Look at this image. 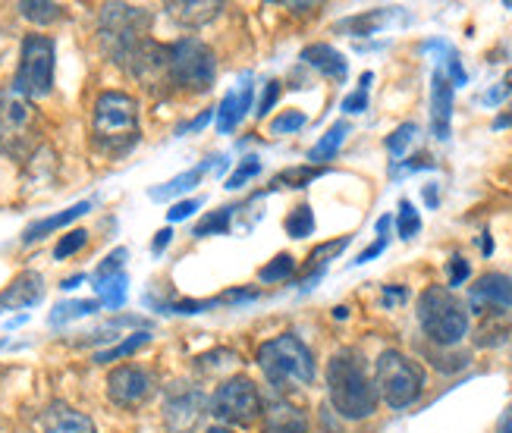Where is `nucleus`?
Segmentation results:
<instances>
[{
  "label": "nucleus",
  "instance_id": "de8ad7c7",
  "mask_svg": "<svg viewBox=\"0 0 512 433\" xmlns=\"http://www.w3.org/2000/svg\"><path fill=\"white\" fill-rule=\"evenodd\" d=\"M425 201L431 204V208H437V189H434V186H428V189H425Z\"/></svg>",
  "mask_w": 512,
  "mask_h": 433
},
{
  "label": "nucleus",
  "instance_id": "f257e3e1",
  "mask_svg": "<svg viewBox=\"0 0 512 433\" xmlns=\"http://www.w3.org/2000/svg\"><path fill=\"white\" fill-rule=\"evenodd\" d=\"M327 390L330 402L346 421H365L377 412V386L365 371L359 352L343 349L327 364Z\"/></svg>",
  "mask_w": 512,
  "mask_h": 433
},
{
  "label": "nucleus",
  "instance_id": "c9c22d12",
  "mask_svg": "<svg viewBox=\"0 0 512 433\" xmlns=\"http://www.w3.org/2000/svg\"><path fill=\"white\" fill-rule=\"evenodd\" d=\"M261 173V164H258V157H246V161L239 164V170L227 179V189H242L252 176Z\"/></svg>",
  "mask_w": 512,
  "mask_h": 433
},
{
  "label": "nucleus",
  "instance_id": "f3484780",
  "mask_svg": "<svg viewBox=\"0 0 512 433\" xmlns=\"http://www.w3.org/2000/svg\"><path fill=\"white\" fill-rule=\"evenodd\" d=\"M302 60L308 66H315V70L327 79H337L343 82L346 73H349V66H346V57L337 51V48H330V44H308V48L302 51Z\"/></svg>",
  "mask_w": 512,
  "mask_h": 433
},
{
  "label": "nucleus",
  "instance_id": "4c0bfd02",
  "mask_svg": "<svg viewBox=\"0 0 512 433\" xmlns=\"http://www.w3.org/2000/svg\"><path fill=\"white\" fill-rule=\"evenodd\" d=\"M302 126H305V113H302V110H289V113H283V117H277V120L271 123L274 132H296V129H302Z\"/></svg>",
  "mask_w": 512,
  "mask_h": 433
},
{
  "label": "nucleus",
  "instance_id": "ddd939ff",
  "mask_svg": "<svg viewBox=\"0 0 512 433\" xmlns=\"http://www.w3.org/2000/svg\"><path fill=\"white\" fill-rule=\"evenodd\" d=\"M44 295V277L38 270H22L19 277L10 280V286L0 292V308L19 311V308H32L41 302Z\"/></svg>",
  "mask_w": 512,
  "mask_h": 433
},
{
  "label": "nucleus",
  "instance_id": "2eb2a0df",
  "mask_svg": "<svg viewBox=\"0 0 512 433\" xmlns=\"http://www.w3.org/2000/svg\"><path fill=\"white\" fill-rule=\"evenodd\" d=\"M450 120H453V82L437 70L431 76V123L437 139H450Z\"/></svg>",
  "mask_w": 512,
  "mask_h": 433
},
{
  "label": "nucleus",
  "instance_id": "c756f323",
  "mask_svg": "<svg viewBox=\"0 0 512 433\" xmlns=\"http://www.w3.org/2000/svg\"><path fill=\"white\" fill-rule=\"evenodd\" d=\"M396 226H399V236H403L406 242L409 239H415L418 236V230H421V217H418V211L412 208V201H399V214H396Z\"/></svg>",
  "mask_w": 512,
  "mask_h": 433
},
{
  "label": "nucleus",
  "instance_id": "4468645a",
  "mask_svg": "<svg viewBox=\"0 0 512 433\" xmlns=\"http://www.w3.org/2000/svg\"><path fill=\"white\" fill-rule=\"evenodd\" d=\"M38 427H41V433H98L92 418L76 412L70 405H63V402H54L44 408L38 418Z\"/></svg>",
  "mask_w": 512,
  "mask_h": 433
},
{
  "label": "nucleus",
  "instance_id": "cd10ccee",
  "mask_svg": "<svg viewBox=\"0 0 512 433\" xmlns=\"http://www.w3.org/2000/svg\"><path fill=\"white\" fill-rule=\"evenodd\" d=\"M311 230H315V214H311L308 204H299V208H293V214L286 217V233L293 239H305L311 236Z\"/></svg>",
  "mask_w": 512,
  "mask_h": 433
},
{
  "label": "nucleus",
  "instance_id": "473e14b6",
  "mask_svg": "<svg viewBox=\"0 0 512 433\" xmlns=\"http://www.w3.org/2000/svg\"><path fill=\"white\" fill-rule=\"evenodd\" d=\"M415 132H418V126H415V123H403L399 129H393V135L387 139L390 154H393V157H403V151H406V148H409V142L415 139Z\"/></svg>",
  "mask_w": 512,
  "mask_h": 433
},
{
  "label": "nucleus",
  "instance_id": "e433bc0d",
  "mask_svg": "<svg viewBox=\"0 0 512 433\" xmlns=\"http://www.w3.org/2000/svg\"><path fill=\"white\" fill-rule=\"evenodd\" d=\"M321 176V170L318 167H305V170H286L277 182H274V186H280V182H289V186H293V189H302L305 186V182H311V179H318Z\"/></svg>",
  "mask_w": 512,
  "mask_h": 433
},
{
  "label": "nucleus",
  "instance_id": "6ab92c4d",
  "mask_svg": "<svg viewBox=\"0 0 512 433\" xmlns=\"http://www.w3.org/2000/svg\"><path fill=\"white\" fill-rule=\"evenodd\" d=\"M305 430H308V421L296 405L274 402L271 408H267L264 433H305Z\"/></svg>",
  "mask_w": 512,
  "mask_h": 433
},
{
  "label": "nucleus",
  "instance_id": "4be33fe9",
  "mask_svg": "<svg viewBox=\"0 0 512 433\" xmlns=\"http://www.w3.org/2000/svg\"><path fill=\"white\" fill-rule=\"evenodd\" d=\"M346 135H349V123H333L330 129H327V135H321V142L308 151V161L311 164H324V161H330V157H337V151H340V145L346 142Z\"/></svg>",
  "mask_w": 512,
  "mask_h": 433
},
{
  "label": "nucleus",
  "instance_id": "72a5a7b5",
  "mask_svg": "<svg viewBox=\"0 0 512 433\" xmlns=\"http://www.w3.org/2000/svg\"><path fill=\"white\" fill-rule=\"evenodd\" d=\"M126 248H117V252H110L107 258H104V264L95 270V283H104V280H110V277H117V273H123V261H126Z\"/></svg>",
  "mask_w": 512,
  "mask_h": 433
},
{
  "label": "nucleus",
  "instance_id": "c85d7f7f",
  "mask_svg": "<svg viewBox=\"0 0 512 433\" xmlns=\"http://www.w3.org/2000/svg\"><path fill=\"white\" fill-rule=\"evenodd\" d=\"M293 270H296V261L293 258H289V255H277L271 264L258 270V280L261 283H280L286 277H293Z\"/></svg>",
  "mask_w": 512,
  "mask_h": 433
},
{
  "label": "nucleus",
  "instance_id": "37998d69",
  "mask_svg": "<svg viewBox=\"0 0 512 433\" xmlns=\"http://www.w3.org/2000/svg\"><path fill=\"white\" fill-rule=\"evenodd\" d=\"M170 239H173V233H170V226H164V230L154 236V242H151V248L154 252H164V248L170 245Z\"/></svg>",
  "mask_w": 512,
  "mask_h": 433
},
{
  "label": "nucleus",
  "instance_id": "c03bdc74",
  "mask_svg": "<svg viewBox=\"0 0 512 433\" xmlns=\"http://www.w3.org/2000/svg\"><path fill=\"white\" fill-rule=\"evenodd\" d=\"M497 433H512V402H509V408H506L500 424H497Z\"/></svg>",
  "mask_w": 512,
  "mask_h": 433
},
{
  "label": "nucleus",
  "instance_id": "58836bf2",
  "mask_svg": "<svg viewBox=\"0 0 512 433\" xmlns=\"http://www.w3.org/2000/svg\"><path fill=\"white\" fill-rule=\"evenodd\" d=\"M469 261H465V258H450V286H462L465 280H469Z\"/></svg>",
  "mask_w": 512,
  "mask_h": 433
},
{
  "label": "nucleus",
  "instance_id": "9b49d317",
  "mask_svg": "<svg viewBox=\"0 0 512 433\" xmlns=\"http://www.w3.org/2000/svg\"><path fill=\"white\" fill-rule=\"evenodd\" d=\"M469 305L478 317H500L512 308V280L503 273H484L469 289Z\"/></svg>",
  "mask_w": 512,
  "mask_h": 433
},
{
  "label": "nucleus",
  "instance_id": "9d476101",
  "mask_svg": "<svg viewBox=\"0 0 512 433\" xmlns=\"http://www.w3.org/2000/svg\"><path fill=\"white\" fill-rule=\"evenodd\" d=\"M211 415L236 427L252 424L261 415L258 386L249 377H233L224 386H217V393L211 399Z\"/></svg>",
  "mask_w": 512,
  "mask_h": 433
},
{
  "label": "nucleus",
  "instance_id": "09e8293b",
  "mask_svg": "<svg viewBox=\"0 0 512 433\" xmlns=\"http://www.w3.org/2000/svg\"><path fill=\"white\" fill-rule=\"evenodd\" d=\"M208 120H211V110H205V113H202V117H198V120L192 123V132H195V129H202V126H205Z\"/></svg>",
  "mask_w": 512,
  "mask_h": 433
},
{
  "label": "nucleus",
  "instance_id": "a211bd4d",
  "mask_svg": "<svg viewBox=\"0 0 512 433\" xmlns=\"http://www.w3.org/2000/svg\"><path fill=\"white\" fill-rule=\"evenodd\" d=\"M88 211H92V201H79V204H73V208H66V211H60V214H54V217H44V220L32 223L29 230L22 233V242L32 245V242H38V239H44V236H51L54 230H63L66 223L79 220V217L88 214Z\"/></svg>",
  "mask_w": 512,
  "mask_h": 433
},
{
  "label": "nucleus",
  "instance_id": "f704fd0d",
  "mask_svg": "<svg viewBox=\"0 0 512 433\" xmlns=\"http://www.w3.org/2000/svg\"><path fill=\"white\" fill-rule=\"evenodd\" d=\"M371 82H374V76H371V73H362L359 91H355V95H349V98L343 101V110H346V113H362V110H368V88H371Z\"/></svg>",
  "mask_w": 512,
  "mask_h": 433
},
{
  "label": "nucleus",
  "instance_id": "ea45409f",
  "mask_svg": "<svg viewBox=\"0 0 512 433\" xmlns=\"http://www.w3.org/2000/svg\"><path fill=\"white\" fill-rule=\"evenodd\" d=\"M198 204H202L198 198H195V201H176L173 208L167 211V220H170V223H176V220H186L192 211H198Z\"/></svg>",
  "mask_w": 512,
  "mask_h": 433
},
{
  "label": "nucleus",
  "instance_id": "0eeeda50",
  "mask_svg": "<svg viewBox=\"0 0 512 433\" xmlns=\"http://www.w3.org/2000/svg\"><path fill=\"white\" fill-rule=\"evenodd\" d=\"M54 88V41L48 35H26L19 48V70L13 79V91L22 98H44Z\"/></svg>",
  "mask_w": 512,
  "mask_h": 433
},
{
  "label": "nucleus",
  "instance_id": "423d86ee",
  "mask_svg": "<svg viewBox=\"0 0 512 433\" xmlns=\"http://www.w3.org/2000/svg\"><path fill=\"white\" fill-rule=\"evenodd\" d=\"M38 142V110L19 91H0V151L10 157H26Z\"/></svg>",
  "mask_w": 512,
  "mask_h": 433
},
{
  "label": "nucleus",
  "instance_id": "a878e982",
  "mask_svg": "<svg viewBox=\"0 0 512 433\" xmlns=\"http://www.w3.org/2000/svg\"><path fill=\"white\" fill-rule=\"evenodd\" d=\"M98 308H101V302H95V299L63 302V305H57V308H54V314H51V324L57 327V324H66V321H76V317H85V314H95Z\"/></svg>",
  "mask_w": 512,
  "mask_h": 433
},
{
  "label": "nucleus",
  "instance_id": "412c9836",
  "mask_svg": "<svg viewBox=\"0 0 512 433\" xmlns=\"http://www.w3.org/2000/svg\"><path fill=\"white\" fill-rule=\"evenodd\" d=\"M167 10L170 16L186 22V26H205V22H211L224 10V4H214V0H183V4H167Z\"/></svg>",
  "mask_w": 512,
  "mask_h": 433
},
{
  "label": "nucleus",
  "instance_id": "a19ab883",
  "mask_svg": "<svg viewBox=\"0 0 512 433\" xmlns=\"http://www.w3.org/2000/svg\"><path fill=\"white\" fill-rule=\"evenodd\" d=\"M277 98H280V82H267V88H264V95H261V107H258V117H264L267 110H271L274 104H277Z\"/></svg>",
  "mask_w": 512,
  "mask_h": 433
},
{
  "label": "nucleus",
  "instance_id": "2f4dec72",
  "mask_svg": "<svg viewBox=\"0 0 512 433\" xmlns=\"http://www.w3.org/2000/svg\"><path fill=\"white\" fill-rule=\"evenodd\" d=\"M85 242H88V233H85V230H73V233H66V236L57 242V248H54V258H57V261H63V258L76 255L79 248H85Z\"/></svg>",
  "mask_w": 512,
  "mask_h": 433
},
{
  "label": "nucleus",
  "instance_id": "1a4fd4ad",
  "mask_svg": "<svg viewBox=\"0 0 512 433\" xmlns=\"http://www.w3.org/2000/svg\"><path fill=\"white\" fill-rule=\"evenodd\" d=\"M217 73V60L208 44L198 38H183L170 48L167 76L173 85L189 88V91H208Z\"/></svg>",
  "mask_w": 512,
  "mask_h": 433
},
{
  "label": "nucleus",
  "instance_id": "5701e85b",
  "mask_svg": "<svg viewBox=\"0 0 512 433\" xmlns=\"http://www.w3.org/2000/svg\"><path fill=\"white\" fill-rule=\"evenodd\" d=\"M19 13L29 22H35V26H51V22H57L63 16V7L51 4V0H22Z\"/></svg>",
  "mask_w": 512,
  "mask_h": 433
},
{
  "label": "nucleus",
  "instance_id": "f03ea898",
  "mask_svg": "<svg viewBox=\"0 0 512 433\" xmlns=\"http://www.w3.org/2000/svg\"><path fill=\"white\" fill-rule=\"evenodd\" d=\"M95 145L107 154H123L139 142V101L123 91H104L92 113Z\"/></svg>",
  "mask_w": 512,
  "mask_h": 433
},
{
  "label": "nucleus",
  "instance_id": "6e6552de",
  "mask_svg": "<svg viewBox=\"0 0 512 433\" xmlns=\"http://www.w3.org/2000/svg\"><path fill=\"white\" fill-rule=\"evenodd\" d=\"M148 13L142 7L129 4H107L101 10V44L114 63H126V57L136 51V44L145 41Z\"/></svg>",
  "mask_w": 512,
  "mask_h": 433
},
{
  "label": "nucleus",
  "instance_id": "dca6fc26",
  "mask_svg": "<svg viewBox=\"0 0 512 433\" xmlns=\"http://www.w3.org/2000/svg\"><path fill=\"white\" fill-rule=\"evenodd\" d=\"M202 408H205V402L198 393H186V396H176L173 402H167L164 418H167L170 433H189L198 424V418H202Z\"/></svg>",
  "mask_w": 512,
  "mask_h": 433
},
{
  "label": "nucleus",
  "instance_id": "f8f14e48",
  "mask_svg": "<svg viewBox=\"0 0 512 433\" xmlns=\"http://www.w3.org/2000/svg\"><path fill=\"white\" fill-rule=\"evenodd\" d=\"M151 390H154V380H151V374L148 371H142V368H117L114 374L107 377V396H110V402H117V405H139V402H145L148 396H151Z\"/></svg>",
  "mask_w": 512,
  "mask_h": 433
},
{
  "label": "nucleus",
  "instance_id": "a18cd8bd",
  "mask_svg": "<svg viewBox=\"0 0 512 433\" xmlns=\"http://www.w3.org/2000/svg\"><path fill=\"white\" fill-rule=\"evenodd\" d=\"M399 299H406V289H393V286H387V305H390V302H399Z\"/></svg>",
  "mask_w": 512,
  "mask_h": 433
},
{
  "label": "nucleus",
  "instance_id": "7c9ffc66",
  "mask_svg": "<svg viewBox=\"0 0 512 433\" xmlns=\"http://www.w3.org/2000/svg\"><path fill=\"white\" fill-rule=\"evenodd\" d=\"M230 214H233V208H224V211H217V214L205 217L202 223L195 226V236H198V239H205V236H211V233H227Z\"/></svg>",
  "mask_w": 512,
  "mask_h": 433
},
{
  "label": "nucleus",
  "instance_id": "393cba45",
  "mask_svg": "<svg viewBox=\"0 0 512 433\" xmlns=\"http://www.w3.org/2000/svg\"><path fill=\"white\" fill-rule=\"evenodd\" d=\"M208 167H211V164L205 161L202 167H195V170H189V173H180V176H176V179H170L164 189H154V192H151V198H173V195H180V192L192 189L195 182L205 176V170H208Z\"/></svg>",
  "mask_w": 512,
  "mask_h": 433
},
{
  "label": "nucleus",
  "instance_id": "79ce46f5",
  "mask_svg": "<svg viewBox=\"0 0 512 433\" xmlns=\"http://www.w3.org/2000/svg\"><path fill=\"white\" fill-rule=\"evenodd\" d=\"M384 248H387V236H381V239H377L374 245H368V248H365V252H362L359 258H355L352 264H368L371 258H377V255H381V252H384Z\"/></svg>",
  "mask_w": 512,
  "mask_h": 433
},
{
  "label": "nucleus",
  "instance_id": "aec40b11",
  "mask_svg": "<svg viewBox=\"0 0 512 433\" xmlns=\"http://www.w3.org/2000/svg\"><path fill=\"white\" fill-rule=\"evenodd\" d=\"M249 107H252V85H242V91H230V95L220 101L217 129L220 132H233L236 123L249 113Z\"/></svg>",
  "mask_w": 512,
  "mask_h": 433
},
{
  "label": "nucleus",
  "instance_id": "39448f33",
  "mask_svg": "<svg viewBox=\"0 0 512 433\" xmlns=\"http://www.w3.org/2000/svg\"><path fill=\"white\" fill-rule=\"evenodd\" d=\"M258 364L271 383H311L315 380V358L299 336L283 333L258 349Z\"/></svg>",
  "mask_w": 512,
  "mask_h": 433
},
{
  "label": "nucleus",
  "instance_id": "8fccbe9b",
  "mask_svg": "<svg viewBox=\"0 0 512 433\" xmlns=\"http://www.w3.org/2000/svg\"><path fill=\"white\" fill-rule=\"evenodd\" d=\"M208 433H233V430H227V427H211Z\"/></svg>",
  "mask_w": 512,
  "mask_h": 433
},
{
  "label": "nucleus",
  "instance_id": "3c124183",
  "mask_svg": "<svg viewBox=\"0 0 512 433\" xmlns=\"http://www.w3.org/2000/svg\"><path fill=\"white\" fill-rule=\"evenodd\" d=\"M506 82H509V85H506V88H512V73H509V79H506Z\"/></svg>",
  "mask_w": 512,
  "mask_h": 433
},
{
  "label": "nucleus",
  "instance_id": "bb28decb",
  "mask_svg": "<svg viewBox=\"0 0 512 433\" xmlns=\"http://www.w3.org/2000/svg\"><path fill=\"white\" fill-rule=\"evenodd\" d=\"M126 283H129L126 273H117V277H110L104 283H95V289H98L101 302L107 308H123V302H126Z\"/></svg>",
  "mask_w": 512,
  "mask_h": 433
},
{
  "label": "nucleus",
  "instance_id": "b1692460",
  "mask_svg": "<svg viewBox=\"0 0 512 433\" xmlns=\"http://www.w3.org/2000/svg\"><path fill=\"white\" fill-rule=\"evenodd\" d=\"M148 339H151V333H132V336H126L123 343H117V346H110V349H104V352H98L95 355V361L98 364H110V361H120V358H129V355H136L142 346H148Z\"/></svg>",
  "mask_w": 512,
  "mask_h": 433
},
{
  "label": "nucleus",
  "instance_id": "7ed1b4c3",
  "mask_svg": "<svg viewBox=\"0 0 512 433\" xmlns=\"http://www.w3.org/2000/svg\"><path fill=\"white\" fill-rule=\"evenodd\" d=\"M418 324L431 343L456 346L469 333V311L447 286H428L418 299Z\"/></svg>",
  "mask_w": 512,
  "mask_h": 433
},
{
  "label": "nucleus",
  "instance_id": "603ef678",
  "mask_svg": "<svg viewBox=\"0 0 512 433\" xmlns=\"http://www.w3.org/2000/svg\"><path fill=\"white\" fill-rule=\"evenodd\" d=\"M0 349H4V343H0Z\"/></svg>",
  "mask_w": 512,
  "mask_h": 433
},
{
  "label": "nucleus",
  "instance_id": "20e7f679",
  "mask_svg": "<svg viewBox=\"0 0 512 433\" xmlns=\"http://www.w3.org/2000/svg\"><path fill=\"white\" fill-rule=\"evenodd\" d=\"M374 386L390 408H409L425 390V371L409 355L387 349L374 364Z\"/></svg>",
  "mask_w": 512,
  "mask_h": 433
},
{
  "label": "nucleus",
  "instance_id": "49530a36",
  "mask_svg": "<svg viewBox=\"0 0 512 433\" xmlns=\"http://www.w3.org/2000/svg\"><path fill=\"white\" fill-rule=\"evenodd\" d=\"M85 277H82V273H76V277H70V280H63V289H76L79 283H82Z\"/></svg>",
  "mask_w": 512,
  "mask_h": 433
}]
</instances>
